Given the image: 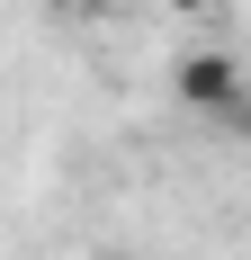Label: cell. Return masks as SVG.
<instances>
[{"label":"cell","instance_id":"obj_1","mask_svg":"<svg viewBox=\"0 0 251 260\" xmlns=\"http://www.w3.org/2000/svg\"><path fill=\"white\" fill-rule=\"evenodd\" d=\"M171 90H179V108H198V117H225V108H233V99L251 90V72L233 63V54L198 45V54H179V72H171Z\"/></svg>","mask_w":251,"mask_h":260},{"label":"cell","instance_id":"obj_2","mask_svg":"<svg viewBox=\"0 0 251 260\" xmlns=\"http://www.w3.org/2000/svg\"><path fill=\"white\" fill-rule=\"evenodd\" d=\"M215 126H225V135H251V90H242V99L225 108V117H215Z\"/></svg>","mask_w":251,"mask_h":260},{"label":"cell","instance_id":"obj_3","mask_svg":"<svg viewBox=\"0 0 251 260\" xmlns=\"http://www.w3.org/2000/svg\"><path fill=\"white\" fill-rule=\"evenodd\" d=\"M99 260H144V251H99Z\"/></svg>","mask_w":251,"mask_h":260}]
</instances>
